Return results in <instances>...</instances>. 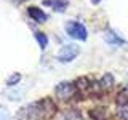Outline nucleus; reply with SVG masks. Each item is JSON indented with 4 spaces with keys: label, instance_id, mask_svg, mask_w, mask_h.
I'll use <instances>...</instances> for the list:
<instances>
[{
    "label": "nucleus",
    "instance_id": "f257e3e1",
    "mask_svg": "<svg viewBox=\"0 0 128 120\" xmlns=\"http://www.w3.org/2000/svg\"><path fill=\"white\" fill-rule=\"evenodd\" d=\"M56 106L50 98H43L40 101L30 102L21 107L16 114V120H50L54 114Z\"/></svg>",
    "mask_w": 128,
    "mask_h": 120
},
{
    "label": "nucleus",
    "instance_id": "f03ea898",
    "mask_svg": "<svg viewBox=\"0 0 128 120\" xmlns=\"http://www.w3.org/2000/svg\"><path fill=\"white\" fill-rule=\"evenodd\" d=\"M78 53H80V48L77 45H74V43L62 45L59 48V51L56 53V59H58L59 62H70L78 56Z\"/></svg>",
    "mask_w": 128,
    "mask_h": 120
},
{
    "label": "nucleus",
    "instance_id": "7ed1b4c3",
    "mask_svg": "<svg viewBox=\"0 0 128 120\" xmlns=\"http://www.w3.org/2000/svg\"><path fill=\"white\" fill-rule=\"evenodd\" d=\"M75 93H77V86H75V83H70V82H61L54 88V94L61 101H67V99L74 98Z\"/></svg>",
    "mask_w": 128,
    "mask_h": 120
},
{
    "label": "nucleus",
    "instance_id": "20e7f679",
    "mask_svg": "<svg viewBox=\"0 0 128 120\" xmlns=\"http://www.w3.org/2000/svg\"><path fill=\"white\" fill-rule=\"evenodd\" d=\"M64 29H66L67 35L75 40H86V29L83 24H80L77 21H67L66 26H64Z\"/></svg>",
    "mask_w": 128,
    "mask_h": 120
},
{
    "label": "nucleus",
    "instance_id": "39448f33",
    "mask_svg": "<svg viewBox=\"0 0 128 120\" xmlns=\"http://www.w3.org/2000/svg\"><path fill=\"white\" fill-rule=\"evenodd\" d=\"M27 14H29L34 21H37V22L46 21V14L43 13L40 8H37V6H29V8H27Z\"/></svg>",
    "mask_w": 128,
    "mask_h": 120
},
{
    "label": "nucleus",
    "instance_id": "423d86ee",
    "mask_svg": "<svg viewBox=\"0 0 128 120\" xmlns=\"http://www.w3.org/2000/svg\"><path fill=\"white\" fill-rule=\"evenodd\" d=\"M90 115L93 120H109L107 118V114H106V109L104 107H96V109H91L90 110Z\"/></svg>",
    "mask_w": 128,
    "mask_h": 120
},
{
    "label": "nucleus",
    "instance_id": "0eeeda50",
    "mask_svg": "<svg viewBox=\"0 0 128 120\" xmlns=\"http://www.w3.org/2000/svg\"><path fill=\"white\" fill-rule=\"evenodd\" d=\"M117 104L118 107L122 106H128V88H122V90L117 93Z\"/></svg>",
    "mask_w": 128,
    "mask_h": 120
},
{
    "label": "nucleus",
    "instance_id": "6e6552de",
    "mask_svg": "<svg viewBox=\"0 0 128 120\" xmlns=\"http://www.w3.org/2000/svg\"><path fill=\"white\" fill-rule=\"evenodd\" d=\"M62 117H64V120H83L82 118V114H80L78 110H75V109L64 110L62 112Z\"/></svg>",
    "mask_w": 128,
    "mask_h": 120
},
{
    "label": "nucleus",
    "instance_id": "1a4fd4ad",
    "mask_svg": "<svg viewBox=\"0 0 128 120\" xmlns=\"http://www.w3.org/2000/svg\"><path fill=\"white\" fill-rule=\"evenodd\" d=\"M45 5L53 6L56 11H64L67 3H66V0H45Z\"/></svg>",
    "mask_w": 128,
    "mask_h": 120
},
{
    "label": "nucleus",
    "instance_id": "9d476101",
    "mask_svg": "<svg viewBox=\"0 0 128 120\" xmlns=\"http://www.w3.org/2000/svg\"><path fill=\"white\" fill-rule=\"evenodd\" d=\"M35 38H37V42H38V45L42 50H45L46 45H48V38H46V35L45 34H42V32H35Z\"/></svg>",
    "mask_w": 128,
    "mask_h": 120
},
{
    "label": "nucleus",
    "instance_id": "9b49d317",
    "mask_svg": "<svg viewBox=\"0 0 128 120\" xmlns=\"http://www.w3.org/2000/svg\"><path fill=\"white\" fill-rule=\"evenodd\" d=\"M117 117L120 120H128V106H122L117 110Z\"/></svg>",
    "mask_w": 128,
    "mask_h": 120
},
{
    "label": "nucleus",
    "instance_id": "f8f14e48",
    "mask_svg": "<svg viewBox=\"0 0 128 120\" xmlns=\"http://www.w3.org/2000/svg\"><path fill=\"white\" fill-rule=\"evenodd\" d=\"M106 40L109 43H114V45H120V43H122V38H118L117 35H114V34H107L106 35Z\"/></svg>",
    "mask_w": 128,
    "mask_h": 120
},
{
    "label": "nucleus",
    "instance_id": "ddd939ff",
    "mask_svg": "<svg viewBox=\"0 0 128 120\" xmlns=\"http://www.w3.org/2000/svg\"><path fill=\"white\" fill-rule=\"evenodd\" d=\"M19 80H21V75H19V74H13L10 78L6 80V83H8V86H14L16 83L19 82Z\"/></svg>",
    "mask_w": 128,
    "mask_h": 120
},
{
    "label": "nucleus",
    "instance_id": "4468645a",
    "mask_svg": "<svg viewBox=\"0 0 128 120\" xmlns=\"http://www.w3.org/2000/svg\"><path fill=\"white\" fill-rule=\"evenodd\" d=\"M0 120H10V112L3 106H0Z\"/></svg>",
    "mask_w": 128,
    "mask_h": 120
},
{
    "label": "nucleus",
    "instance_id": "2eb2a0df",
    "mask_svg": "<svg viewBox=\"0 0 128 120\" xmlns=\"http://www.w3.org/2000/svg\"><path fill=\"white\" fill-rule=\"evenodd\" d=\"M91 2H94V3H98V2H99V0H91Z\"/></svg>",
    "mask_w": 128,
    "mask_h": 120
}]
</instances>
